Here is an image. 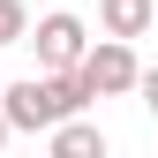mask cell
<instances>
[{"instance_id": "cell-4", "label": "cell", "mask_w": 158, "mask_h": 158, "mask_svg": "<svg viewBox=\"0 0 158 158\" xmlns=\"http://www.w3.org/2000/svg\"><path fill=\"white\" fill-rule=\"evenodd\" d=\"M151 23H158V0H98V30L106 38H128L135 45Z\"/></svg>"}, {"instance_id": "cell-6", "label": "cell", "mask_w": 158, "mask_h": 158, "mask_svg": "<svg viewBox=\"0 0 158 158\" xmlns=\"http://www.w3.org/2000/svg\"><path fill=\"white\" fill-rule=\"evenodd\" d=\"M23 30H30L23 0H0V45H23Z\"/></svg>"}, {"instance_id": "cell-7", "label": "cell", "mask_w": 158, "mask_h": 158, "mask_svg": "<svg viewBox=\"0 0 158 158\" xmlns=\"http://www.w3.org/2000/svg\"><path fill=\"white\" fill-rule=\"evenodd\" d=\"M135 98H143V106L158 113V68H135Z\"/></svg>"}, {"instance_id": "cell-2", "label": "cell", "mask_w": 158, "mask_h": 158, "mask_svg": "<svg viewBox=\"0 0 158 158\" xmlns=\"http://www.w3.org/2000/svg\"><path fill=\"white\" fill-rule=\"evenodd\" d=\"M23 45H38V75H60V68H75L90 53V30H83V15L53 8V15H38V23L23 30Z\"/></svg>"}, {"instance_id": "cell-9", "label": "cell", "mask_w": 158, "mask_h": 158, "mask_svg": "<svg viewBox=\"0 0 158 158\" xmlns=\"http://www.w3.org/2000/svg\"><path fill=\"white\" fill-rule=\"evenodd\" d=\"M0 83H8V75H0Z\"/></svg>"}, {"instance_id": "cell-5", "label": "cell", "mask_w": 158, "mask_h": 158, "mask_svg": "<svg viewBox=\"0 0 158 158\" xmlns=\"http://www.w3.org/2000/svg\"><path fill=\"white\" fill-rule=\"evenodd\" d=\"M53 143H45V158H106V128H90L83 113L75 121H60V128H45Z\"/></svg>"}, {"instance_id": "cell-1", "label": "cell", "mask_w": 158, "mask_h": 158, "mask_svg": "<svg viewBox=\"0 0 158 158\" xmlns=\"http://www.w3.org/2000/svg\"><path fill=\"white\" fill-rule=\"evenodd\" d=\"M83 106H90V90H83V75H75V68L0 83V113H8V128H15V135H30V128H60V121H75Z\"/></svg>"}, {"instance_id": "cell-10", "label": "cell", "mask_w": 158, "mask_h": 158, "mask_svg": "<svg viewBox=\"0 0 158 158\" xmlns=\"http://www.w3.org/2000/svg\"><path fill=\"white\" fill-rule=\"evenodd\" d=\"M0 158H8V151H0Z\"/></svg>"}, {"instance_id": "cell-3", "label": "cell", "mask_w": 158, "mask_h": 158, "mask_svg": "<svg viewBox=\"0 0 158 158\" xmlns=\"http://www.w3.org/2000/svg\"><path fill=\"white\" fill-rule=\"evenodd\" d=\"M135 68H143V60H135L128 38H90V53L75 60V75H83L90 98H128L135 90Z\"/></svg>"}, {"instance_id": "cell-8", "label": "cell", "mask_w": 158, "mask_h": 158, "mask_svg": "<svg viewBox=\"0 0 158 158\" xmlns=\"http://www.w3.org/2000/svg\"><path fill=\"white\" fill-rule=\"evenodd\" d=\"M8 135H15V128H8V113H0V151H8Z\"/></svg>"}]
</instances>
